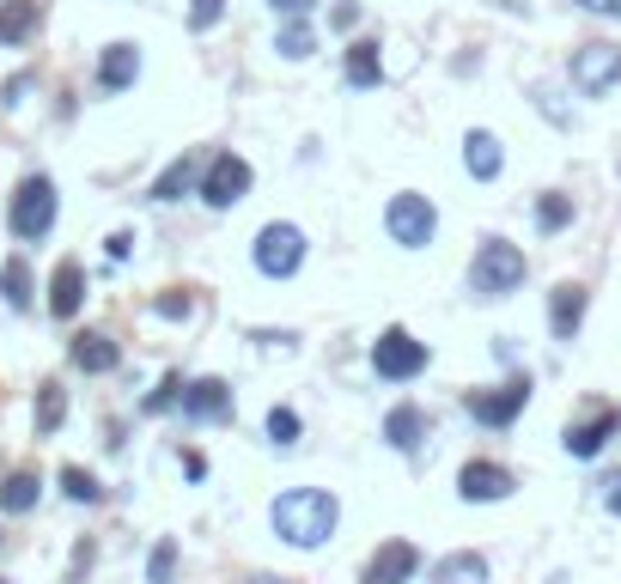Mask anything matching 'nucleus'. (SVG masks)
Returning <instances> with one entry per match:
<instances>
[{
    "mask_svg": "<svg viewBox=\"0 0 621 584\" xmlns=\"http://www.w3.org/2000/svg\"><path fill=\"white\" fill-rule=\"evenodd\" d=\"M604 511H616V518H621V475L604 481Z\"/></svg>",
    "mask_w": 621,
    "mask_h": 584,
    "instance_id": "ea45409f",
    "label": "nucleus"
},
{
    "mask_svg": "<svg viewBox=\"0 0 621 584\" xmlns=\"http://www.w3.org/2000/svg\"><path fill=\"white\" fill-rule=\"evenodd\" d=\"M573 7H585V13H597V18H621V0H573Z\"/></svg>",
    "mask_w": 621,
    "mask_h": 584,
    "instance_id": "58836bf2",
    "label": "nucleus"
},
{
    "mask_svg": "<svg viewBox=\"0 0 621 584\" xmlns=\"http://www.w3.org/2000/svg\"><path fill=\"white\" fill-rule=\"evenodd\" d=\"M43 25V0H0V49H25Z\"/></svg>",
    "mask_w": 621,
    "mask_h": 584,
    "instance_id": "412c9836",
    "label": "nucleus"
},
{
    "mask_svg": "<svg viewBox=\"0 0 621 584\" xmlns=\"http://www.w3.org/2000/svg\"><path fill=\"white\" fill-rule=\"evenodd\" d=\"M250 584H293V579H268V572H263V579H250Z\"/></svg>",
    "mask_w": 621,
    "mask_h": 584,
    "instance_id": "a19ab883",
    "label": "nucleus"
},
{
    "mask_svg": "<svg viewBox=\"0 0 621 584\" xmlns=\"http://www.w3.org/2000/svg\"><path fill=\"white\" fill-rule=\"evenodd\" d=\"M275 7V18H310L317 13V0H268Z\"/></svg>",
    "mask_w": 621,
    "mask_h": 584,
    "instance_id": "f704fd0d",
    "label": "nucleus"
},
{
    "mask_svg": "<svg viewBox=\"0 0 621 584\" xmlns=\"http://www.w3.org/2000/svg\"><path fill=\"white\" fill-rule=\"evenodd\" d=\"M573 195H560V189H548V195H536V231H543V238H555V231H567L573 226Z\"/></svg>",
    "mask_w": 621,
    "mask_h": 584,
    "instance_id": "bb28decb",
    "label": "nucleus"
},
{
    "mask_svg": "<svg viewBox=\"0 0 621 584\" xmlns=\"http://www.w3.org/2000/svg\"><path fill=\"white\" fill-rule=\"evenodd\" d=\"M250 183H256V170H250V158H238V153H207V165H202V189L195 195L214 207V214H226V207H238V201L250 195Z\"/></svg>",
    "mask_w": 621,
    "mask_h": 584,
    "instance_id": "0eeeda50",
    "label": "nucleus"
},
{
    "mask_svg": "<svg viewBox=\"0 0 621 584\" xmlns=\"http://www.w3.org/2000/svg\"><path fill=\"white\" fill-rule=\"evenodd\" d=\"M159 317H172V323H177V317H189V310H195V305H189V292H172V299H159Z\"/></svg>",
    "mask_w": 621,
    "mask_h": 584,
    "instance_id": "c9c22d12",
    "label": "nucleus"
},
{
    "mask_svg": "<svg viewBox=\"0 0 621 584\" xmlns=\"http://www.w3.org/2000/svg\"><path fill=\"white\" fill-rule=\"evenodd\" d=\"M79 305H86V268L67 256L62 268L49 275V317H55V323H74Z\"/></svg>",
    "mask_w": 621,
    "mask_h": 584,
    "instance_id": "4468645a",
    "label": "nucleus"
},
{
    "mask_svg": "<svg viewBox=\"0 0 621 584\" xmlns=\"http://www.w3.org/2000/svg\"><path fill=\"white\" fill-rule=\"evenodd\" d=\"M62 493L74 499V506H98V499H104L98 475H86V469H62Z\"/></svg>",
    "mask_w": 621,
    "mask_h": 584,
    "instance_id": "c85d7f7f",
    "label": "nucleus"
},
{
    "mask_svg": "<svg viewBox=\"0 0 621 584\" xmlns=\"http://www.w3.org/2000/svg\"><path fill=\"white\" fill-rule=\"evenodd\" d=\"M512 487H518V475L506 469V462L476 457V462H464V469H457V493H464L469 506H494V499H506Z\"/></svg>",
    "mask_w": 621,
    "mask_h": 584,
    "instance_id": "9b49d317",
    "label": "nucleus"
},
{
    "mask_svg": "<svg viewBox=\"0 0 621 584\" xmlns=\"http://www.w3.org/2000/svg\"><path fill=\"white\" fill-rule=\"evenodd\" d=\"M310 49H317V31H310V18H280L275 55H287V62H305Z\"/></svg>",
    "mask_w": 621,
    "mask_h": 584,
    "instance_id": "a878e982",
    "label": "nucleus"
},
{
    "mask_svg": "<svg viewBox=\"0 0 621 584\" xmlns=\"http://www.w3.org/2000/svg\"><path fill=\"white\" fill-rule=\"evenodd\" d=\"M585 305H591V292L579 287V280H560V287L548 292V329H555V341H573L579 335Z\"/></svg>",
    "mask_w": 621,
    "mask_h": 584,
    "instance_id": "f3484780",
    "label": "nucleus"
},
{
    "mask_svg": "<svg viewBox=\"0 0 621 584\" xmlns=\"http://www.w3.org/2000/svg\"><path fill=\"white\" fill-rule=\"evenodd\" d=\"M177 396H183V378L172 371V378H165V384H159L153 396L140 402V408H147V415H165V408H177Z\"/></svg>",
    "mask_w": 621,
    "mask_h": 584,
    "instance_id": "473e14b6",
    "label": "nucleus"
},
{
    "mask_svg": "<svg viewBox=\"0 0 621 584\" xmlns=\"http://www.w3.org/2000/svg\"><path fill=\"white\" fill-rule=\"evenodd\" d=\"M427 341H415L408 329H384V335L372 341V371L384 378V384H415L420 371H427Z\"/></svg>",
    "mask_w": 621,
    "mask_h": 584,
    "instance_id": "6e6552de",
    "label": "nucleus"
},
{
    "mask_svg": "<svg viewBox=\"0 0 621 584\" xmlns=\"http://www.w3.org/2000/svg\"><path fill=\"white\" fill-rule=\"evenodd\" d=\"M37 439H55L62 432V420H67V390L62 384H37Z\"/></svg>",
    "mask_w": 621,
    "mask_h": 584,
    "instance_id": "393cba45",
    "label": "nucleus"
},
{
    "mask_svg": "<svg viewBox=\"0 0 621 584\" xmlns=\"http://www.w3.org/2000/svg\"><path fill=\"white\" fill-rule=\"evenodd\" d=\"M202 165H207V153H195V147H189V153H177L172 165L153 177V201H183V195H195V189H202Z\"/></svg>",
    "mask_w": 621,
    "mask_h": 584,
    "instance_id": "2eb2a0df",
    "label": "nucleus"
},
{
    "mask_svg": "<svg viewBox=\"0 0 621 584\" xmlns=\"http://www.w3.org/2000/svg\"><path fill=\"white\" fill-rule=\"evenodd\" d=\"M177 579V542L165 536L153 554H147V584H172Z\"/></svg>",
    "mask_w": 621,
    "mask_h": 584,
    "instance_id": "7c9ffc66",
    "label": "nucleus"
},
{
    "mask_svg": "<svg viewBox=\"0 0 621 584\" xmlns=\"http://www.w3.org/2000/svg\"><path fill=\"white\" fill-rule=\"evenodd\" d=\"M420 572V548L415 542H384L366 567V584H408Z\"/></svg>",
    "mask_w": 621,
    "mask_h": 584,
    "instance_id": "6ab92c4d",
    "label": "nucleus"
},
{
    "mask_svg": "<svg viewBox=\"0 0 621 584\" xmlns=\"http://www.w3.org/2000/svg\"><path fill=\"white\" fill-rule=\"evenodd\" d=\"M37 86V74H18V79H7V110H18L25 104V92Z\"/></svg>",
    "mask_w": 621,
    "mask_h": 584,
    "instance_id": "e433bc0d",
    "label": "nucleus"
},
{
    "mask_svg": "<svg viewBox=\"0 0 621 584\" xmlns=\"http://www.w3.org/2000/svg\"><path fill=\"white\" fill-rule=\"evenodd\" d=\"M177 415H183L189 427L232 420V384H226V378H195V384H183V396H177Z\"/></svg>",
    "mask_w": 621,
    "mask_h": 584,
    "instance_id": "9d476101",
    "label": "nucleus"
},
{
    "mask_svg": "<svg viewBox=\"0 0 621 584\" xmlns=\"http://www.w3.org/2000/svg\"><path fill=\"white\" fill-rule=\"evenodd\" d=\"M226 18V0H189V31H214Z\"/></svg>",
    "mask_w": 621,
    "mask_h": 584,
    "instance_id": "2f4dec72",
    "label": "nucleus"
},
{
    "mask_svg": "<svg viewBox=\"0 0 621 584\" xmlns=\"http://www.w3.org/2000/svg\"><path fill=\"white\" fill-rule=\"evenodd\" d=\"M427 584H487V560L482 554H469V548H457V554H445V560L427 567Z\"/></svg>",
    "mask_w": 621,
    "mask_h": 584,
    "instance_id": "5701e85b",
    "label": "nucleus"
},
{
    "mask_svg": "<svg viewBox=\"0 0 621 584\" xmlns=\"http://www.w3.org/2000/svg\"><path fill=\"white\" fill-rule=\"evenodd\" d=\"M530 390H536L530 384V371H518V378H506L499 390H469L464 408H469V420H482V427L499 432V427H512V420L530 408Z\"/></svg>",
    "mask_w": 621,
    "mask_h": 584,
    "instance_id": "1a4fd4ad",
    "label": "nucleus"
},
{
    "mask_svg": "<svg viewBox=\"0 0 621 584\" xmlns=\"http://www.w3.org/2000/svg\"><path fill=\"white\" fill-rule=\"evenodd\" d=\"M464 170L476 177V183H494L499 170H506L499 135H487V128H469V140H464Z\"/></svg>",
    "mask_w": 621,
    "mask_h": 584,
    "instance_id": "4be33fe9",
    "label": "nucleus"
},
{
    "mask_svg": "<svg viewBox=\"0 0 621 584\" xmlns=\"http://www.w3.org/2000/svg\"><path fill=\"white\" fill-rule=\"evenodd\" d=\"M299 432H305V427H299L293 408H268V445L293 450V445H299Z\"/></svg>",
    "mask_w": 621,
    "mask_h": 584,
    "instance_id": "c756f323",
    "label": "nucleus"
},
{
    "mask_svg": "<svg viewBox=\"0 0 621 584\" xmlns=\"http://www.w3.org/2000/svg\"><path fill=\"white\" fill-rule=\"evenodd\" d=\"M342 79L354 92H378V86H384V55H378L372 37H354V43L342 49Z\"/></svg>",
    "mask_w": 621,
    "mask_h": 584,
    "instance_id": "a211bd4d",
    "label": "nucleus"
},
{
    "mask_svg": "<svg viewBox=\"0 0 621 584\" xmlns=\"http://www.w3.org/2000/svg\"><path fill=\"white\" fill-rule=\"evenodd\" d=\"M427 432H433V420H427V408H415V402H403V408H390L384 415V445L403 450V457H415Z\"/></svg>",
    "mask_w": 621,
    "mask_h": 584,
    "instance_id": "aec40b11",
    "label": "nucleus"
},
{
    "mask_svg": "<svg viewBox=\"0 0 621 584\" xmlns=\"http://www.w3.org/2000/svg\"><path fill=\"white\" fill-rule=\"evenodd\" d=\"M55 214H62L55 183H49L43 170H31V177L13 189V201H7V231H13L18 244H43L49 231H55Z\"/></svg>",
    "mask_w": 621,
    "mask_h": 584,
    "instance_id": "7ed1b4c3",
    "label": "nucleus"
},
{
    "mask_svg": "<svg viewBox=\"0 0 621 584\" xmlns=\"http://www.w3.org/2000/svg\"><path fill=\"white\" fill-rule=\"evenodd\" d=\"M329 25H335V31H354V25H359V0H335Z\"/></svg>",
    "mask_w": 621,
    "mask_h": 584,
    "instance_id": "72a5a7b5",
    "label": "nucleus"
},
{
    "mask_svg": "<svg viewBox=\"0 0 621 584\" xmlns=\"http://www.w3.org/2000/svg\"><path fill=\"white\" fill-rule=\"evenodd\" d=\"M67 359H74V371H86V378H104V371L123 366V347H116L104 329H79V335L67 341Z\"/></svg>",
    "mask_w": 621,
    "mask_h": 584,
    "instance_id": "ddd939ff",
    "label": "nucleus"
},
{
    "mask_svg": "<svg viewBox=\"0 0 621 584\" xmlns=\"http://www.w3.org/2000/svg\"><path fill=\"white\" fill-rule=\"evenodd\" d=\"M305 268V231L293 219H275V226L256 231V275L263 280H293Z\"/></svg>",
    "mask_w": 621,
    "mask_h": 584,
    "instance_id": "423d86ee",
    "label": "nucleus"
},
{
    "mask_svg": "<svg viewBox=\"0 0 621 584\" xmlns=\"http://www.w3.org/2000/svg\"><path fill=\"white\" fill-rule=\"evenodd\" d=\"M621 432V408H597V415L573 420V427L560 432V445H567V457L591 462V457H604V445Z\"/></svg>",
    "mask_w": 621,
    "mask_h": 584,
    "instance_id": "f8f14e48",
    "label": "nucleus"
},
{
    "mask_svg": "<svg viewBox=\"0 0 621 584\" xmlns=\"http://www.w3.org/2000/svg\"><path fill=\"white\" fill-rule=\"evenodd\" d=\"M579 98H616L621 92V43H579L567 62Z\"/></svg>",
    "mask_w": 621,
    "mask_h": 584,
    "instance_id": "39448f33",
    "label": "nucleus"
},
{
    "mask_svg": "<svg viewBox=\"0 0 621 584\" xmlns=\"http://www.w3.org/2000/svg\"><path fill=\"white\" fill-rule=\"evenodd\" d=\"M0 299L13 310H31V262L25 256H13L7 268H0Z\"/></svg>",
    "mask_w": 621,
    "mask_h": 584,
    "instance_id": "cd10ccee",
    "label": "nucleus"
},
{
    "mask_svg": "<svg viewBox=\"0 0 621 584\" xmlns=\"http://www.w3.org/2000/svg\"><path fill=\"white\" fill-rule=\"evenodd\" d=\"M530 262L518 244H506V238H482L476 244V256H469V292L476 299H512L518 287H524Z\"/></svg>",
    "mask_w": 621,
    "mask_h": 584,
    "instance_id": "f03ea898",
    "label": "nucleus"
},
{
    "mask_svg": "<svg viewBox=\"0 0 621 584\" xmlns=\"http://www.w3.org/2000/svg\"><path fill=\"white\" fill-rule=\"evenodd\" d=\"M128 250H135V231H110V262H128Z\"/></svg>",
    "mask_w": 621,
    "mask_h": 584,
    "instance_id": "4c0bfd02",
    "label": "nucleus"
},
{
    "mask_svg": "<svg viewBox=\"0 0 621 584\" xmlns=\"http://www.w3.org/2000/svg\"><path fill=\"white\" fill-rule=\"evenodd\" d=\"M98 92L104 98H116V92H128L140 79V49L135 43H104V55H98Z\"/></svg>",
    "mask_w": 621,
    "mask_h": 584,
    "instance_id": "dca6fc26",
    "label": "nucleus"
},
{
    "mask_svg": "<svg viewBox=\"0 0 621 584\" xmlns=\"http://www.w3.org/2000/svg\"><path fill=\"white\" fill-rule=\"evenodd\" d=\"M384 231L396 250H427L439 238V207L427 195H415V189H403V195H390L384 207Z\"/></svg>",
    "mask_w": 621,
    "mask_h": 584,
    "instance_id": "20e7f679",
    "label": "nucleus"
},
{
    "mask_svg": "<svg viewBox=\"0 0 621 584\" xmlns=\"http://www.w3.org/2000/svg\"><path fill=\"white\" fill-rule=\"evenodd\" d=\"M37 499H43V481H37L31 469H13V475L0 481V511H7V518H25V511H37Z\"/></svg>",
    "mask_w": 621,
    "mask_h": 584,
    "instance_id": "b1692460",
    "label": "nucleus"
},
{
    "mask_svg": "<svg viewBox=\"0 0 621 584\" xmlns=\"http://www.w3.org/2000/svg\"><path fill=\"white\" fill-rule=\"evenodd\" d=\"M268 523H275V536L287 548H324L335 536V523H342V499L324 487H287L268 506Z\"/></svg>",
    "mask_w": 621,
    "mask_h": 584,
    "instance_id": "f257e3e1",
    "label": "nucleus"
}]
</instances>
